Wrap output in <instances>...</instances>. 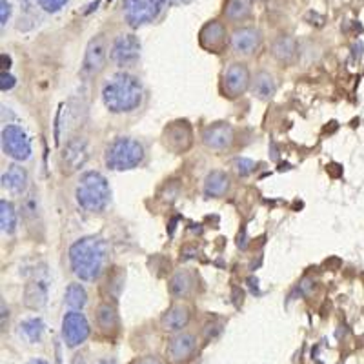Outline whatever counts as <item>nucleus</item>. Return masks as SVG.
Wrapping results in <instances>:
<instances>
[{
    "label": "nucleus",
    "instance_id": "obj_1",
    "mask_svg": "<svg viewBox=\"0 0 364 364\" xmlns=\"http://www.w3.org/2000/svg\"><path fill=\"white\" fill-rule=\"evenodd\" d=\"M109 246L100 237H82L70 248V264L80 281L93 282L108 264Z\"/></svg>",
    "mask_w": 364,
    "mask_h": 364
},
{
    "label": "nucleus",
    "instance_id": "obj_2",
    "mask_svg": "<svg viewBox=\"0 0 364 364\" xmlns=\"http://www.w3.org/2000/svg\"><path fill=\"white\" fill-rule=\"evenodd\" d=\"M102 102L112 113H129L142 102L141 80L129 73H115L102 87Z\"/></svg>",
    "mask_w": 364,
    "mask_h": 364
},
{
    "label": "nucleus",
    "instance_id": "obj_3",
    "mask_svg": "<svg viewBox=\"0 0 364 364\" xmlns=\"http://www.w3.org/2000/svg\"><path fill=\"white\" fill-rule=\"evenodd\" d=\"M109 191L108 181L99 171H86L80 175L77 188H75V200L90 213H100L106 210L109 204Z\"/></svg>",
    "mask_w": 364,
    "mask_h": 364
},
{
    "label": "nucleus",
    "instance_id": "obj_4",
    "mask_svg": "<svg viewBox=\"0 0 364 364\" xmlns=\"http://www.w3.org/2000/svg\"><path fill=\"white\" fill-rule=\"evenodd\" d=\"M144 161V146L132 136H117L104 154L106 168L113 171H128Z\"/></svg>",
    "mask_w": 364,
    "mask_h": 364
},
{
    "label": "nucleus",
    "instance_id": "obj_5",
    "mask_svg": "<svg viewBox=\"0 0 364 364\" xmlns=\"http://www.w3.org/2000/svg\"><path fill=\"white\" fill-rule=\"evenodd\" d=\"M164 0H124L122 11H124L126 22L132 28L149 24L159 17L164 9Z\"/></svg>",
    "mask_w": 364,
    "mask_h": 364
},
{
    "label": "nucleus",
    "instance_id": "obj_6",
    "mask_svg": "<svg viewBox=\"0 0 364 364\" xmlns=\"http://www.w3.org/2000/svg\"><path fill=\"white\" fill-rule=\"evenodd\" d=\"M2 149L13 161H28L31 157V141L21 126L9 124L2 129Z\"/></svg>",
    "mask_w": 364,
    "mask_h": 364
},
{
    "label": "nucleus",
    "instance_id": "obj_7",
    "mask_svg": "<svg viewBox=\"0 0 364 364\" xmlns=\"http://www.w3.org/2000/svg\"><path fill=\"white\" fill-rule=\"evenodd\" d=\"M106 60H108V41H106V37L100 33L87 42L86 55H84L80 73H82V77H86V79L95 77V75H99L100 71L104 70Z\"/></svg>",
    "mask_w": 364,
    "mask_h": 364
},
{
    "label": "nucleus",
    "instance_id": "obj_8",
    "mask_svg": "<svg viewBox=\"0 0 364 364\" xmlns=\"http://www.w3.org/2000/svg\"><path fill=\"white\" fill-rule=\"evenodd\" d=\"M90 159V148L84 136H73L64 146L60 154V168L64 175H71L79 171Z\"/></svg>",
    "mask_w": 364,
    "mask_h": 364
},
{
    "label": "nucleus",
    "instance_id": "obj_9",
    "mask_svg": "<svg viewBox=\"0 0 364 364\" xmlns=\"http://www.w3.org/2000/svg\"><path fill=\"white\" fill-rule=\"evenodd\" d=\"M141 57V41L133 33H122L113 41L109 58L119 68H129Z\"/></svg>",
    "mask_w": 364,
    "mask_h": 364
},
{
    "label": "nucleus",
    "instance_id": "obj_10",
    "mask_svg": "<svg viewBox=\"0 0 364 364\" xmlns=\"http://www.w3.org/2000/svg\"><path fill=\"white\" fill-rule=\"evenodd\" d=\"M90 337V323L86 315L73 310L63 318V339L70 348H77Z\"/></svg>",
    "mask_w": 364,
    "mask_h": 364
},
{
    "label": "nucleus",
    "instance_id": "obj_11",
    "mask_svg": "<svg viewBox=\"0 0 364 364\" xmlns=\"http://www.w3.org/2000/svg\"><path fill=\"white\" fill-rule=\"evenodd\" d=\"M250 70L246 64L233 63L228 66V70L223 75V91L224 95L230 99L245 95L246 90L250 87Z\"/></svg>",
    "mask_w": 364,
    "mask_h": 364
},
{
    "label": "nucleus",
    "instance_id": "obj_12",
    "mask_svg": "<svg viewBox=\"0 0 364 364\" xmlns=\"http://www.w3.org/2000/svg\"><path fill=\"white\" fill-rule=\"evenodd\" d=\"M48 290L50 279L46 272H35V275L28 281L24 288V304L31 310H41L48 302Z\"/></svg>",
    "mask_w": 364,
    "mask_h": 364
},
{
    "label": "nucleus",
    "instance_id": "obj_13",
    "mask_svg": "<svg viewBox=\"0 0 364 364\" xmlns=\"http://www.w3.org/2000/svg\"><path fill=\"white\" fill-rule=\"evenodd\" d=\"M199 44L210 53H220L228 46V33L224 24L219 21H210L199 31Z\"/></svg>",
    "mask_w": 364,
    "mask_h": 364
},
{
    "label": "nucleus",
    "instance_id": "obj_14",
    "mask_svg": "<svg viewBox=\"0 0 364 364\" xmlns=\"http://www.w3.org/2000/svg\"><path fill=\"white\" fill-rule=\"evenodd\" d=\"M164 142L166 146L177 154L182 151H188L193 144V132H191V126L188 124L186 120H178L166 128L164 132Z\"/></svg>",
    "mask_w": 364,
    "mask_h": 364
},
{
    "label": "nucleus",
    "instance_id": "obj_15",
    "mask_svg": "<svg viewBox=\"0 0 364 364\" xmlns=\"http://www.w3.org/2000/svg\"><path fill=\"white\" fill-rule=\"evenodd\" d=\"M197 350V339L191 333H178L171 337L166 346V357L173 364L186 363Z\"/></svg>",
    "mask_w": 364,
    "mask_h": 364
},
{
    "label": "nucleus",
    "instance_id": "obj_16",
    "mask_svg": "<svg viewBox=\"0 0 364 364\" xmlns=\"http://www.w3.org/2000/svg\"><path fill=\"white\" fill-rule=\"evenodd\" d=\"M235 141V132L228 122H213L203 132L204 146L211 149H228Z\"/></svg>",
    "mask_w": 364,
    "mask_h": 364
},
{
    "label": "nucleus",
    "instance_id": "obj_17",
    "mask_svg": "<svg viewBox=\"0 0 364 364\" xmlns=\"http://www.w3.org/2000/svg\"><path fill=\"white\" fill-rule=\"evenodd\" d=\"M262 35L257 28H239L232 35V48L237 55H252L261 48Z\"/></svg>",
    "mask_w": 364,
    "mask_h": 364
},
{
    "label": "nucleus",
    "instance_id": "obj_18",
    "mask_svg": "<svg viewBox=\"0 0 364 364\" xmlns=\"http://www.w3.org/2000/svg\"><path fill=\"white\" fill-rule=\"evenodd\" d=\"M191 311L186 304H173L170 310L161 317V326L166 331H182L188 326Z\"/></svg>",
    "mask_w": 364,
    "mask_h": 364
},
{
    "label": "nucleus",
    "instance_id": "obj_19",
    "mask_svg": "<svg viewBox=\"0 0 364 364\" xmlns=\"http://www.w3.org/2000/svg\"><path fill=\"white\" fill-rule=\"evenodd\" d=\"M28 171H26V168H22L18 164L9 166L8 171H4V175H2V188L15 195L24 193L26 188H28Z\"/></svg>",
    "mask_w": 364,
    "mask_h": 364
},
{
    "label": "nucleus",
    "instance_id": "obj_20",
    "mask_svg": "<svg viewBox=\"0 0 364 364\" xmlns=\"http://www.w3.org/2000/svg\"><path fill=\"white\" fill-rule=\"evenodd\" d=\"M97 326L104 336H113L119 330V314L115 306L109 302H104L97 308Z\"/></svg>",
    "mask_w": 364,
    "mask_h": 364
},
{
    "label": "nucleus",
    "instance_id": "obj_21",
    "mask_svg": "<svg viewBox=\"0 0 364 364\" xmlns=\"http://www.w3.org/2000/svg\"><path fill=\"white\" fill-rule=\"evenodd\" d=\"M193 288L195 277L193 273L188 272V269H181V272L173 273V277L170 279V294L175 299H186L193 291Z\"/></svg>",
    "mask_w": 364,
    "mask_h": 364
},
{
    "label": "nucleus",
    "instance_id": "obj_22",
    "mask_svg": "<svg viewBox=\"0 0 364 364\" xmlns=\"http://www.w3.org/2000/svg\"><path fill=\"white\" fill-rule=\"evenodd\" d=\"M230 190V177L224 171H210L204 178V193L206 197H223Z\"/></svg>",
    "mask_w": 364,
    "mask_h": 364
},
{
    "label": "nucleus",
    "instance_id": "obj_23",
    "mask_svg": "<svg viewBox=\"0 0 364 364\" xmlns=\"http://www.w3.org/2000/svg\"><path fill=\"white\" fill-rule=\"evenodd\" d=\"M273 57L281 60V63L288 64L291 63L297 55V42H295L294 37H288V35H282L277 41L273 42Z\"/></svg>",
    "mask_w": 364,
    "mask_h": 364
},
{
    "label": "nucleus",
    "instance_id": "obj_24",
    "mask_svg": "<svg viewBox=\"0 0 364 364\" xmlns=\"http://www.w3.org/2000/svg\"><path fill=\"white\" fill-rule=\"evenodd\" d=\"M252 87L253 93L257 95V99L261 100L272 99V97L275 95V91H277V84H275V80H273V77L268 71H259V73L255 75V79H253Z\"/></svg>",
    "mask_w": 364,
    "mask_h": 364
},
{
    "label": "nucleus",
    "instance_id": "obj_25",
    "mask_svg": "<svg viewBox=\"0 0 364 364\" xmlns=\"http://www.w3.org/2000/svg\"><path fill=\"white\" fill-rule=\"evenodd\" d=\"M252 8H250V0H228L224 6V15L228 21L242 22L250 17Z\"/></svg>",
    "mask_w": 364,
    "mask_h": 364
},
{
    "label": "nucleus",
    "instance_id": "obj_26",
    "mask_svg": "<svg viewBox=\"0 0 364 364\" xmlns=\"http://www.w3.org/2000/svg\"><path fill=\"white\" fill-rule=\"evenodd\" d=\"M0 226H2V232L13 235L17 232V211L15 206L8 200H0Z\"/></svg>",
    "mask_w": 364,
    "mask_h": 364
},
{
    "label": "nucleus",
    "instance_id": "obj_27",
    "mask_svg": "<svg viewBox=\"0 0 364 364\" xmlns=\"http://www.w3.org/2000/svg\"><path fill=\"white\" fill-rule=\"evenodd\" d=\"M42 333H44V321L41 317L26 318L21 323V336L24 337L28 343L35 344L41 341Z\"/></svg>",
    "mask_w": 364,
    "mask_h": 364
},
{
    "label": "nucleus",
    "instance_id": "obj_28",
    "mask_svg": "<svg viewBox=\"0 0 364 364\" xmlns=\"http://www.w3.org/2000/svg\"><path fill=\"white\" fill-rule=\"evenodd\" d=\"M21 213L29 226H33V224L38 220L41 213H38V199H37V193H35V191H29L24 199H22Z\"/></svg>",
    "mask_w": 364,
    "mask_h": 364
},
{
    "label": "nucleus",
    "instance_id": "obj_29",
    "mask_svg": "<svg viewBox=\"0 0 364 364\" xmlns=\"http://www.w3.org/2000/svg\"><path fill=\"white\" fill-rule=\"evenodd\" d=\"M87 302V294L84 290V286L79 282H71L66 288V304L73 310H82L84 304Z\"/></svg>",
    "mask_w": 364,
    "mask_h": 364
},
{
    "label": "nucleus",
    "instance_id": "obj_30",
    "mask_svg": "<svg viewBox=\"0 0 364 364\" xmlns=\"http://www.w3.org/2000/svg\"><path fill=\"white\" fill-rule=\"evenodd\" d=\"M233 168H235L239 177H248V175H252L253 171H255V162H253L252 159L240 157L233 162Z\"/></svg>",
    "mask_w": 364,
    "mask_h": 364
},
{
    "label": "nucleus",
    "instance_id": "obj_31",
    "mask_svg": "<svg viewBox=\"0 0 364 364\" xmlns=\"http://www.w3.org/2000/svg\"><path fill=\"white\" fill-rule=\"evenodd\" d=\"M37 2L44 11L57 13L58 9H63L64 6H66L68 0H37Z\"/></svg>",
    "mask_w": 364,
    "mask_h": 364
},
{
    "label": "nucleus",
    "instance_id": "obj_32",
    "mask_svg": "<svg viewBox=\"0 0 364 364\" xmlns=\"http://www.w3.org/2000/svg\"><path fill=\"white\" fill-rule=\"evenodd\" d=\"M15 84H17L15 77H13V75H9L8 71H2V75H0V90L9 91L15 87Z\"/></svg>",
    "mask_w": 364,
    "mask_h": 364
},
{
    "label": "nucleus",
    "instance_id": "obj_33",
    "mask_svg": "<svg viewBox=\"0 0 364 364\" xmlns=\"http://www.w3.org/2000/svg\"><path fill=\"white\" fill-rule=\"evenodd\" d=\"M9 17H11V6L8 0H0V26L4 28L8 24Z\"/></svg>",
    "mask_w": 364,
    "mask_h": 364
},
{
    "label": "nucleus",
    "instance_id": "obj_34",
    "mask_svg": "<svg viewBox=\"0 0 364 364\" xmlns=\"http://www.w3.org/2000/svg\"><path fill=\"white\" fill-rule=\"evenodd\" d=\"M132 364H164V363H162L159 357L146 355V357H141V359H135Z\"/></svg>",
    "mask_w": 364,
    "mask_h": 364
},
{
    "label": "nucleus",
    "instance_id": "obj_35",
    "mask_svg": "<svg viewBox=\"0 0 364 364\" xmlns=\"http://www.w3.org/2000/svg\"><path fill=\"white\" fill-rule=\"evenodd\" d=\"M0 60H2V71H8L9 68H11V58H9L6 53L0 55Z\"/></svg>",
    "mask_w": 364,
    "mask_h": 364
},
{
    "label": "nucleus",
    "instance_id": "obj_36",
    "mask_svg": "<svg viewBox=\"0 0 364 364\" xmlns=\"http://www.w3.org/2000/svg\"><path fill=\"white\" fill-rule=\"evenodd\" d=\"M71 364H86V360H84L82 353H75L73 359H71Z\"/></svg>",
    "mask_w": 364,
    "mask_h": 364
},
{
    "label": "nucleus",
    "instance_id": "obj_37",
    "mask_svg": "<svg viewBox=\"0 0 364 364\" xmlns=\"http://www.w3.org/2000/svg\"><path fill=\"white\" fill-rule=\"evenodd\" d=\"M164 2H168V4L178 6V4H188V2H191V0H164Z\"/></svg>",
    "mask_w": 364,
    "mask_h": 364
},
{
    "label": "nucleus",
    "instance_id": "obj_38",
    "mask_svg": "<svg viewBox=\"0 0 364 364\" xmlns=\"http://www.w3.org/2000/svg\"><path fill=\"white\" fill-rule=\"evenodd\" d=\"M6 324V302L2 301V326Z\"/></svg>",
    "mask_w": 364,
    "mask_h": 364
},
{
    "label": "nucleus",
    "instance_id": "obj_39",
    "mask_svg": "<svg viewBox=\"0 0 364 364\" xmlns=\"http://www.w3.org/2000/svg\"><path fill=\"white\" fill-rule=\"evenodd\" d=\"M99 2H100V0H95V2H93V4L90 6V9H87V11H86V15H90V13L93 11V9H97V6H99Z\"/></svg>",
    "mask_w": 364,
    "mask_h": 364
},
{
    "label": "nucleus",
    "instance_id": "obj_40",
    "mask_svg": "<svg viewBox=\"0 0 364 364\" xmlns=\"http://www.w3.org/2000/svg\"><path fill=\"white\" fill-rule=\"evenodd\" d=\"M28 364H48V363H46V360H42V359H31Z\"/></svg>",
    "mask_w": 364,
    "mask_h": 364
},
{
    "label": "nucleus",
    "instance_id": "obj_41",
    "mask_svg": "<svg viewBox=\"0 0 364 364\" xmlns=\"http://www.w3.org/2000/svg\"><path fill=\"white\" fill-rule=\"evenodd\" d=\"M100 364H109V363H100Z\"/></svg>",
    "mask_w": 364,
    "mask_h": 364
},
{
    "label": "nucleus",
    "instance_id": "obj_42",
    "mask_svg": "<svg viewBox=\"0 0 364 364\" xmlns=\"http://www.w3.org/2000/svg\"><path fill=\"white\" fill-rule=\"evenodd\" d=\"M108 2H112V0H108Z\"/></svg>",
    "mask_w": 364,
    "mask_h": 364
}]
</instances>
